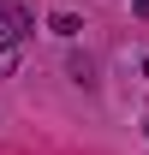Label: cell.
I'll list each match as a JSON object with an SVG mask.
<instances>
[{
  "label": "cell",
  "mask_w": 149,
  "mask_h": 155,
  "mask_svg": "<svg viewBox=\"0 0 149 155\" xmlns=\"http://www.w3.org/2000/svg\"><path fill=\"white\" fill-rule=\"evenodd\" d=\"M24 30H30V12L12 6V0H0V42H24Z\"/></svg>",
  "instance_id": "1"
},
{
  "label": "cell",
  "mask_w": 149,
  "mask_h": 155,
  "mask_svg": "<svg viewBox=\"0 0 149 155\" xmlns=\"http://www.w3.org/2000/svg\"><path fill=\"white\" fill-rule=\"evenodd\" d=\"M137 12H143V18H149V0H137Z\"/></svg>",
  "instance_id": "4"
},
{
  "label": "cell",
  "mask_w": 149,
  "mask_h": 155,
  "mask_svg": "<svg viewBox=\"0 0 149 155\" xmlns=\"http://www.w3.org/2000/svg\"><path fill=\"white\" fill-rule=\"evenodd\" d=\"M18 72V42H0V78Z\"/></svg>",
  "instance_id": "3"
},
{
  "label": "cell",
  "mask_w": 149,
  "mask_h": 155,
  "mask_svg": "<svg viewBox=\"0 0 149 155\" xmlns=\"http://www.w3.org/2000/svg\"><path fill=\"white\" fill-rule=\"evenodd\" d=\"M48 30H54L60 42H78V36H84V18H78V12H54V18H48Z\"/></svg>",
  "instance_id": "2"
}]
</instances>
